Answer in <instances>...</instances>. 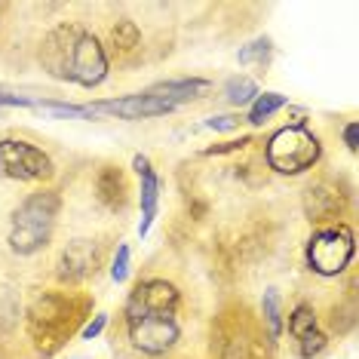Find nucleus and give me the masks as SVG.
I'll return each mask as SVG.
<instances>
[{
    "mask_svg": "<svg viewBox=\"0 0 359 359\" xmlns=\"http://www.w3.org/2000/svg\"><path fill=\"white\" fill-rule=\"evenodd\" d=\"M178 307H182V292L169 280L151 276V280H138L133 285L123 316L126 334L138 353L163 356L178 344V338H182Z\"/></svg>",
    "mask_w": 359,
    "mask_h": 359,
    "instance_id": "nucleus-1",
    "label": "nucleus"
},
{
    "mask_svg": "<svg viewBox=\"0 0 359 359\" xmlns=\"http://www.w3.org/2000/svg\"><path fill=\"white\" fill-rule=\"evenodd\" d=\"M40 65L43 71L55 80H65V83H77V86H99L108 77V53L99 43V37L89 34V31L71 25V22H62L55 25L50 34L43 37V46H40Z\"/></svg>",
    "mask_w": 359,
    "mask_h": 359,
    "instance_id": "nucleus-2",
    "label": "nucleus"
},
{
    "mask_svg": "<svg viewBox=\"0 0 359 359\" xmlns=\"http://www.w3.org/2000/svg\"><path fill=\"white\" fill-rule=\"evenodd\" d=\"M89 316H93V301L89 298L59 289L37 292L25 310L28 338L40 356H55L68 344L71 334L83 329Z\"/></svg>",
    "mask_w": 359,
    "mask_h": 359,
    "instance_id": "nucleus-3",
    "label": "nucleus"
},
{
    "mask_svg": "<svg viewBox=\"0 0 359 359\" xmlns=\"http://www.w3.org/2000/svg\"><path fill=\"white\" fill-rule=\"evenodd\" d=\"M59 209H62V200L50 187H40V191L28 194L19 203V209L13 212V222H10V236H6L15 255L28 258L50 246Z\"/></svg>",
    "mask_w": 359,
    "mask_h": 359,
    "instance_id": "nucleus-4",
    "label": "nucleus"
},
{
    "mask_svg": "<svg viewBox=\"0 0 359 359\" xmlns=\"http://www.w3.org/2000/svg\"><path fill=\"white\" fill-rule=\"evenodd\" d=\"M267 166L280 175H301L313 169L323 157V144L304 123H289L276 129L267 142Z\"/></svg>",
    "mask_w": 359,
    "mask_h": 359,
    "instance_id": "nucleus-5",
    "label": "nucleus"
},
{
    "mask_svg": "<svg viewBox=\"0 0 359 359\" xmlns=\"http://www.w3.org/2000/svg\"><path fill=\"white\" fill-rule=\"evenodd\" d=\"M353 252H356V243H353V231L347 224L338 222V224L320 227L307 240V267L320 276H338L350 267Z\"/></svg>",
    "mask_w": 359,
    "mask_h": 359,
    "instance_id": "nucleus-6",
    "label": "nucleus"
},
{
    "mask_svg": "<svg viewBox=\"0 0 359 359\" xmlns=\"http://www.w3.org/2000/svg\"><path fill=\"white\" fill-rule=\"evenodd\" d=\"M55 175V166L50 154H43L37 144L25 142V138H0V178L6 182H50Z\"/></svg>",
    "mask_w": 359,
    "mask_h": 359,
    "instance_id": "nucleus-7",
    "label": "nucleus"
},
{
    "mask_svg": "<svg viewBox=\"0 0 359 359\" xmlns=\"http://www.w3.org/2000/svg\"><path fill=\"white\" fill-rule=\"evenodd\" d=\"M86 120H99V117H117V120H151V117H166L175 108L169 102L151 95L148 89L135 95H123V99H104V102H93L83 104Z\"/></svg>",
    "mask_w": 359,
    "mask_h": 359,
    "instance_id": "nucleus-8",
    "label": "nucleus"
},
{
    "mask_svg": "<svg viewBox=\"0 0 359 359\" xmlns=\"http://www.w3.org/2000/svg\"><path fill=\"white\" fill-rule=\"evenodd\" d=\"M102 264V249L95 240H74L62 249L59 261H55V280L65 285H77L95 276Z\"/></svg>",
    "mask_w": 359,
    "mask_h": 359,
    "instance_id": "nucleus-9",
    "label": "nucleus"
},
{
    "mask_svg": "<svg viewBox=\"0 0 359 359\" xmlns=\"http://www.w3.org/2000/svg\"><path fill=\"white\" fill-rule=\"evenodd\" d=\"M289 338L301 359H316L329 347V334L320 329V316L310 304H298L289 313Z\"/></svg>",
    "mask_w": 359,
    "mask_h": 359,
    "instance_id": "nucleus-10",
    "label": "nucleus"
},
{
    "mask_svg": "<svg viewBox=\"0 0 359 359\" xmlns=\"http://www.w3.org/2000/svg\"><path fill=\"white\" fill-rule=\"evenodd\" d=\"M304 212L313 224L334 222V218L341 215V187L334 182H329V178L316 182L304 197Z\"/></svg>",
    "mask_w": 359,
    "mask_h": 359,
    "instance_id": "nucleus-11",
    "label": "nucleus"
},
{
    "mask_svg": "<svg viewBox=\"0 0 359 359\" xmlns=\"http://www.w3.org/2000/svg\"><path fill=\"white\" fill-rule=\"evenodd\" d=\"M151 95H157V99L169 102L172 108H182L187 102H197L203 99L206 93H212V83L203 77H182V80H163V83H154L148 86Z\"/></svg>",
    "mask_w": 359,
    "mask_h": 359,
    "instance_id": "nucleus-12",
    "label": "nucleus"
},
{
    "mask_svg": "<svg viewBox=\"0 0 359 359\" xmlns=\"http://www.w3.org/2000/svg\"><path fill=\"white\" fill-rule=\"evenodd\" d=\"M95 197L108 212H123L126 209V200H129V184H126V175L120 166H102L99 175H95Z\"/></svg>",
    "mask_w": 359,
    "mask_h": 359,
    "instance_id": "nucleus-13",
    "label": "nucleus"
},
{
    "mask_svg": "<svg viewBox=\"0 0 359 359\" xmlns=\"http://www.w3.org/2000/svg\"><path fill=\"white\" fill-rule=\"evenodd\" d=\"M142 178V187H138V203H142V222H138V236H148L154 222H157V212H160V175L148 169V172L138 175Z\"/></svg>",
    "mask_w": 359,
    "mask_h": 359,
    "instance_id": "nucleus-14",
    "label": "nucleus"
},
{
    "mask_svg": "<svg viewBox=\"0 0 359 359\" xmlns=\"http://www.w3.org/2000/svg\"><path fill=\"white\" fill-rule=\"evenodd\" d=\"M261 323H264L271 344L283 338L285 320H283V301H280V292L276 289H264V295H261Z\"/></svg>",
    "mask_w": 359,
    "mask_h": 359,
    "instance_id": "nucleus-15",
    "label": "nucleus"
},
{
    "mask_svg": "<svg viewBox=\"0 0 359 359\" xmlns=\"http://www.w3.org/2000/svg\"><path fill=\"white\" fill-rule=\"evenodd\" d=\"M111 46H114V53H120V55H129L142 46V31H138L133 19H120L117 25L111 28Z\"/></svg>",
    "mask_w": 359,
    "mask_h": 359,
    "instance_id": "nucleus-16",
    "label": "nucleus"
},
{
    "mask_svg": "<svg viewBox=\"0 0 359 359\" xmlns=\"http://www.w3.org/2000/svg\"><path fill=\"white\" fill-rule=\"evenodd\" d=\"M285 104H289V99H285L283 93H258V99L252 102V108H249V123L252 126L267 123V120H271L276 111H283Z\"/></svg>",
    "mask_w": 359,
    "mask_h": 359,
    "instance_id": "nucleus-17",
    "label": "nucleus"
},
{
    "mask_svg": "<svg viewBox=\"0 0 359 359\" xmlns=\"http://www.w3.org/2000/svg\"><path fill=\"white\" fill-rule=\"evenodd\" d=\"M224 99L233 104V108H243V104H252L258 99V83L246 74H236L224 83Z\"/></svg>",
    "mask_w": 359,
    "mask_h": 359,
    "instance_id": "nucleus-18",
    "label": "nucleus"
},
{
    "mask_svg": "<svg viewBox=\"0 0 359 359\" xmlns=\"http://www.w3.org/2000/svg\"><path fill=\"white\" fill-rule=\"evenodd\" d=\"M271 59H273V43L267 37L252 40V43H246L240 53H236V62L240 65H255V68H267Z\"/></svg>",
    "mask_w": 359,
    "mask_h": 359,
    "instance_id": "nucleus-19",
    "label": "nucleus"
},
{
    "mask_svg": "<svg viewBox=\"0 0 359 359\" xmlns=\"http://www.w3.org/2000/svg\"><path fill=\"white\" fill-rule=\"evenodd\" d=\"M43 95H28V93H19V89H10V86H0V108H40Z\"/></svg>",
    "mask_w": 359,
    "mask_h": 359,
    "instance_id": "nucleus-20",
    "label": "nucleus"
},
{
    "mask_svg": "<svg viewBox=\"0 0 359 359\" xmlns=\"http://www.w3.org/2000/svg\"><path fill=\"white\" fill-rule=\"evenodd\" d=\"M129 267H133V252H129L126 243H120L117 252H114V261H111V280L114 283H126L129 280Z\"/></svg>",
    "mask_w": 359,
    "mask_h": 359,
    "instance_id": "nucleus-21",
    "label": "nucleus"
},
{
    "mask_svg": "<svg viewBox=\"0 0 359 359\" xmlns=\"http://www.w3.org/2000/svg\"><path fill=\"white\" fill-rule=\"evenodd\" d=\"M240 126L243 117H236V114H215V117L206 120V129H212V133H236Z\"/></svg>",
    "mask_w": 359,
    "mask_h": 359,
    "instance_id": "nucleus-22",
    "label": "nucleus"
},
{
    "mask_svg": "<svg viewBox=\"0 0 359 359\" xmlns=\"http://www.w3.org/2000/svg\"><path fill=\"white\" fill-rule=\"evenodd\" d=\"M104 329H108V313H95V316H89L86 325L80 329V338H83V341H95Z\"/></svg>",
    "mask_w": 359,
    "mask_h": 359,
    "instance_id": "nucleus-23",
    "label": "nucleus"
},
{
    "mask_svg": "<svg viewBox=\"0 0 359 359\" xmlns=\"http://www.w3.org/2000/svg\"><path fill=\"white\" fill-rule=\"evenodd\" d=\"M246 144H252V138H233V142H222V144H212L203 154L206 157H218V154H233V151H243Z\"/></svg>",
    "mask_w": 359,
    "mask_h": 359,
    "instance_id": "nucleus-24",
    "label": "nucleus"
},
{
    "mask_svg": "<svg viewBox=\"0 0 359 359\" xmlns=\"http://www.w3.org/2000/svg\"><path fill=\"white\" fill-rule=\"evenodd\" d=\"M341 138H344L347 151H356L359 148V123H356V120L344 123V129H341Z\"/></svg>",
    "mask_w": 359,
    "mask_h": 359,
    "instance_id": "nucleus-25",
    "label": "nucleus"
},
{
    "mask_svg": "<svg viewBox=\"0 0 359 359\" xmlns=\"http://www.w3.org/2000/svg\"><path fill=\"white\" fill-rule=\"evenodd\" d=\"M133 169H135V175H142V172H148V169H154V166H151V160L144 157V154H135V157H133Z\"/></svg>",
    "mask_w": 359,
    "mask_h": 359,
    "instance_id": "nucleus-26",
    "label": "nucleus"
}]
</instances>
